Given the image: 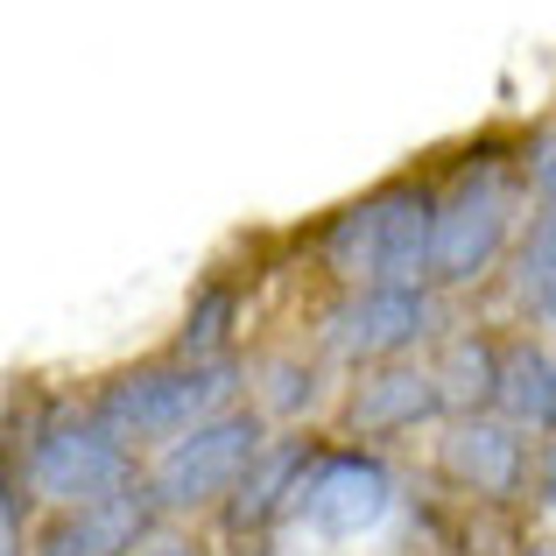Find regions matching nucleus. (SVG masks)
Here are the masks:
<instances>
[{
	"label": "nucleus",
	"mask_w": 556,
	"mask_h": 556,
	"mask_svg": "<svg viewBox=\"0 0 556 556\" xmlns=\"http://www.w3.org/2000/svg\"><path fill=\"white\" fill-rule=\"evenodd\" d=\"M388 515H394V472L374 451L339 444V451H317L311 479H303L296 507H289V529L317 549H345V543L380 535Z\"/></svg>",
	"instance_id": "nucleus-4"
},
{
	"label": "nucleus",
	"mask_w": 556,
	"mask_h": 556,
	"mask_svg": "<svg viewBox=\"0 0 556 556\" xmlns=\"http://www.w3.org/2000/svg\"><path fill=\"white\" fill-rule=\"evenodd\" d=\"M515 240V184L507 169L493 163H472L458 184L437 198V261H430V282H479V275L501 261V247Z\"/></svg>",
	"instance_id": "nucleus-6"
},
{
	"label": "nucleus",
	"mask_w": 556,
	"mask_h": 556,
	"mask_svg": "<svg viewBox=\"0 0 556 556\" xmlns=\"http://www.w3.org/2000/svg\"><path fill=\"white\" fill-rule=\"evenodd\" d=\"M261 444H268V416H261V408H226V416L198 422L177 444H163L149 458V472H141L155 515L163 521L218 515V507L240 493V479H247V465L261 458Z\"/></svg>",
	"instance_id": "nucleus-3"
},
{
	"label": "nucleus",
	"mask_w": 556,
	"mask_h": 556,
	"mask_svg": "<svg viewBox=\"0 0 556 556\" xmlns=\"http://www.w3.org/2000/svg\"><path fill=\"white\" fill-rule=\"evenodd\" d=\"M22 479H28V493H36L50 515H64V507H99V501H113V493L141 486L135 444H121L99 416L50 422V430L28 444Z\"/></svg>",
	"instance_id": "nucleus-5"
},
{
	"label": "nucleus",
	"mask_w": 556,
	"mask_h": 556,
	"mask_svg": "<svg viewBox=\"0 0 556 556\" xmlns=\"http://www.w3.org/2000/svg\"><path fill=\"white\" fill-rule=\"evenodd\" d=\"M325 268L345 289H422L437 261V190L380 184L325 226Z\"/></svg>",
	"instance_id": "nucleus-1"
},
{
	"label": "nucleus",
	"mask_w": 556,
	"mask_h": 556,
	"mask_svg": "<svg viewBox=\"0 0 556 556\" xmlns=\"http://www.w3.org/2000/svg\"><path fill=\"white\" fill-rule=\"evenodd\" d=\"M141 556H204V549L190 543V535H177V529H155L149 543H141Z\"/></svg>",
	"instance_id": "nucleus-18"
},
{
	"label": "nucleus",
	"mask_w": 556,
	"mask_h": 556,
	"mask_svg": "<svg viewBox=\"0 0 556 556\" xmlns=\"http://www.w3.org/2000/svg\"><path fill=\"white\" fill-rule=\"evenodd\" d=\"M437 416H451L444 388H437V367H402V359L394 367H367L353 380V394H345V437H367V444L408 437Z\"/></svg>",
	"instance_id": "nucleus-11"
},
{
	"label": "nucleus",
	"mask_w": 556,
	"mask_h": 556,
	"mask_svg": "<svg viewBox=\"0 0 556 556\" xmlns=\"http://www.w3.org/2000/svg\"><path fill=\"white\" fill-rule=\"evenodd\" d=\"M535 507L556 521V437H543V444H535Z\"/></svg>",
	"instance_id": "nucleus-17"
},
{
	"label": "nucleus",
	"mask_w": 556,
	"mask_h": 556,
	"mask_svg": "<svg viewBox=\"0 0 556 556\" xmlns=\"http://www.w3.org/2000/svg\"><path fill=\"white\" fill-rule=\"evenodd\" d=\"M515 289H521V303H529L543 325H556V232L535 218L529 226V240L515 247Z\"/></svg>",
	"instance_id": "nucleus-15"
},
{
	"label": "nucleus",
	"mask_w": 556,
	"mask_h": 556,
	"mask_svg": "<svg viewBox=\"0 0 556 556\" xmlns=\"http://www.w3.org/2000/svg\"><path fill=\"white\" fill-rule=\"evenodd\" d=\"M240 394V367L232 359H169V367H141V374H113L99 388L92 416L106 422L121 444L135 451H163L190 437L198 422L226 416Z\"/></svg>",
	"instance_id": "nucleus-2"
},
{
	"label": "nucleus",
	"mask_w": 556,
	"mask_h": 556,
	"mask_svg": "<svg viewBox=\"0 0 556 556\" xmlns=\"http://www.w3.org/2000/svg\"><path fill=\"white\" fill-rule=\"evenodd\" d=\"M232 317H240V289L232 282H204L198 296H190L184 325H177V359H226Z\"/></svg>",
	"instance_id": "nucleus-13"
},
{
	"label": "nucleus",
	"mask_w": 556,
	"mask_h": 556,
	"mask_svg": "<svg viewBox=\"0 0 556 556\" xmlns=\"http://www.w3.org/2000/svg\"><path fill=\"white\" fill-rule=\"evenodd\" d=\"M501 380H507V353L493 339H479V331L444 339V353H437V388H444L451 416H486V408H501Z\"/></svg>",
	"instance_id": "nucleus-12"
},
{
	"label": "nucleus",
	"mask_w": 556,
	"mask_h": 556,
	"mask_svg": "<svg viewBox=\"0 0 556 556\" xmlns=\"http://www.w3.org/2000/svg\"><path fill=\"white\" fill-rule=\"evenodd\" d=\"M437 331V296L430 282L422 289H353V296L331 311L325 345L345 359V367H394L402 353H416L422 339Z\"/></svg>",
	"instance_id": "nucleus-7"
},
{
	"label": "nucleus",
	"mask_w": 556,
	"mask_h": 556,
	"mask_svg": "<svg viewBox=\"0 0 556 556\" xmlns=\"http://www.w3.org/2000/svg\"><path fill=\"white\" fill-rule=\"evenodd\" d=\"M311 465H317V444H311L303 430L268 437V444H261V458L247 465L240 493L218 507V529H226L232 543H268L275 529H289V507H296Z\"/></svg>",
	"instance_id": "nucleus-9"
},
{
	"label": "nucleus",
	"mask_w": 556,
	"mask_h": 556,
	"mask_svg": "<svg viewBox=\"0 0 556 556\" xmlns=\"http://www.w3.org/2000/svg\"><path fill=\"white\" fill-rule=\"evenodd\" d=\"M254 408L268 422H303L317 408V367H303V359H261L254 374Z\"/></svg>",
	"instance_id": "nucleus-14"
},
{
	"label": "nucleus",
	"mask_w": 556,
	"mask_h": 556,
	"mask_svg": "<svg viewBox=\"0 0 556 556\" xmlns=\"http://www.w3.org/2000/svg\"><path fill=\"white\" fill-rule=\"evenodd\" d=\"M163 529L149 486H127L99 507H64L36 529V556H141V543Z\"/></svg>",
	"instance_id": "nucleus-10"
},
{
	"label": "nucleus",
	"mask_w": 556,
	"mask_h": 556,
	"mask_svg": "<svg viewBox=\"0 0 556 556\" xmlns=\"http://www.w3.org/2000/svg\"><path fill=\"white\" fill-rule=\"evenodd\" d=\"M437 472L479 501H515L535 479V451L507 416H451V430L437 437Z\"/></svg>",
	"instance_id": "nucleus-8"
},
{
	"label": "nucleus",
	"mask_w": 556,
	"mask_h": 556,
	"mask_svg": "<svg viewBox=\"0 0 556 556\" xmlns=\"http://www.w3.org/2000/svg\"><path fill=\"white\" fill-rule=\"evenodd\" d=\"M529 198H535V218L556 232V141H535V155H529Z\"/></svg>",
	"instance_id": "nucleus-16"
}]
</instances>
